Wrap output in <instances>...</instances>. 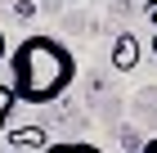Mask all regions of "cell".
Instances as JSON below:
<instances>
[{
  "mask_svg": "<svg viewBox=\"0 0 157 153\" xmlns=\"http://www.w3.org/2000/svg\"><path fill=\"white\" fill-rule=\"evenodd\" d=\"M148 18H153V27H157V5H148Z\"/></svg>",
  "mask_w": 157,
  "mask_h": 153,
  "instance_id": "cell-7",
  "label": "cell"
},
{
  "mask_svg": "<svg viewBox=\"0 0 157 153\" xmlns=\"http://www.w3.org/2000/svg\"><path fill=\"white\" fill-rule=\"evenodd\" d=\"M18 108V95H13V86H0V131L9 126V113Z\"/></svg>",
  "mask_w": 157,
  "mask_h": 153,
  "instance_id": "cell-5",
  "label": "cell"
},
{
  "mask_svg": "<svg viewBox=\"0 0 157 153\" xmlns=\"http://www.w3.org/2000/svg\"><path fill=\"white\" fill-rule=\"evenodd\" d=\"M144 5H157V0H144Z\"/></svg>",
  "mask_w": 157,
  "mask_h": 153,
  "instance_id": "cell-10",
  "label": "cell"
},
{
  "mask_svg": "<svg viewBox=\"0 0 157 153\" xmlns=\"http://www.w3.org/2000/svg\"><path fill=\"white\" fill-rule=\"evenodd\" d=\"M5 50H9V45H5V32H0V59H5Z\"/></svg>",
  "mask_w": 157,
  "mask_h": 153,
  "instance_id": "cell-8",
  "label": "cell"
},
{
  "mask_svg": "<svg viewBox=\"0 0 157 153\" xmlns=\"http://www.w3.org/2000/svg\"><path fill=\"white\" fill-rule=\"evenodd\" d=\"M13 95H18V104H54L67 86L76 81V59L72 50L54 41V36H23L18 45H13Z\"/></svg>",
  "mask_w": 157,
  "mask_h": 153,
  "instance_id": "cell-1",
  "label": "cell"
},
{
  "mask_svg": "<svg viewBox=\"0 0 157 153\" xmlns=\"http://www.w3.org/2000/svg\"><path fill=\"white\" fill-rule=\"evenodd\" d=\"M45 153H103V149L85 140H63V144H45Z\"/></svg>",
  "mask_w": 157,
  "mask_h": 153,
  "instance_id": "cell-4",
  "label": "cell"
},
{
  "mask_svg": "<svg viewBox=\"0 0 157 153\" xmlns=\"http://www.w3.org/2000/svg\"><path fill=\"white\" fill-rule=\"evenodd\" d=\"M153 54H157V32H153Z\"/></svg>",
  "mask_w": 157,
  "mask_h": 153,
  "instance_id": "cell-9",
  "label": "cell"
},
{
  "mask_svg": "<svg viewBox=\"0 0 157 153\" xmlns=\"http://www.w3.org/2000/svg\"><path fill=\"white\" fill-rule=\"evenodd\" d=\"M139 153H157V140H148V144H144V149H139Z\"/></svg>",
  "mask_w": 157,
  "mask_h": 153,
  "instance_id": "cell-6",
  "label": "cell"
},
{
  "mask_svg": "<svg viewBox=\"0 0 157 153\" xmlns=\"http://www.w3.org/2000/svg\"><path fill=\"white\" fill-rule=\"evenodd\" d=\"M135 63H139V41H135L130 32H121L117 41H112V68H117V72H130Z\"/></svg>",
  "mask_w": 157,
  "mask_h": 153,
  "instance_id": "cell-2",
  "label": "cell"
},
{
  "mask_svg": "<svg viewBox=\"0 0 157 153\" xmlns=\"http://www.w3.org/2000/svg\"><path fill=\"white\" fill-rule=\"evenodd\" d=\"M9 144H13V149H45L49 135H45L40 126H18V131L9 135Z\"/></svg>",
  "mask_w": 157,
  "mask_h": 153,
  "instance_id": "cell-3",
  "label": "cell"
},
{
  "mask_svg": "<svg viewBox=\"0 0 157 153\" xmlns=\"http://www.w3.org/2000/svg\"><path fill=\"white\" fill-rule=\"evenodd\" d=\"M9 153H23V149H9Z\"/></svg>",
  "mask_w": 157,
  "mask_h": 153,
  "instance_id": "cell-11",
  "label": "cell"
}]
</instances>
